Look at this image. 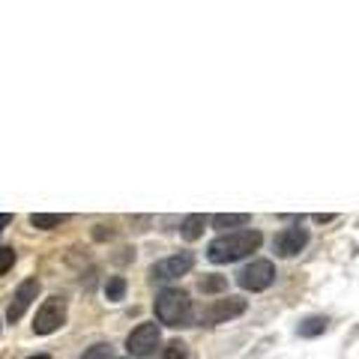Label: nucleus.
I'll list each match as a JSON object with an SVG mask.
<instances>
[{
    "label": "nucleus",
    "mask_w": 359,
    "mask_h": 359,
    "mask_svg": "<svg viewBox=\"0 0 359 359\" xmlns=\"http://www.w3.org/2000/svg\"><path fill=\"white\" fill-rule=\"evenodd\" d=\"M240 224H249L245 212H219V216H212V228H219V231L240 228Z\"/></svg>",
    "instance_id": "nucleus-12"
},
{
    "label": "nucleus",
    "mask_w": 359,
    "mask_h": 359,
    "mask_svg": "<svg viewBox=\"0 0 359 359\" xmlns=\"http://www.w3.org/2000/svg\"><path fill=\"white\" fill-rule=\"evenodd\" d=\"M204 224H207V216H201V212H192V216H186L183 224H180V233H183V240H198L201 233H204Z\"/></svg>",
    "instance_id": "nucleus-10"
},
{
    "label": "nucleus",
    "mask_w": 359,
    "mask_h": 359,
    "mask_svg": "<svg viewBox=\"0 0 359 359\" xmlns=\"http://www.w3.org/2000/svg\"><path fill=\"white\" fill-rule=\"evenodd\" d=\"M123 294H126V278H123V276L108 278V285H105V297H108V302L123 299Z\"/></svg>",
    "instance_id": "nucleus-14"
},
{
    "label": "nucleus",
    "mask_w": 359,
    "mask_h": 359,
    "mask_svg": "<svg viewBox=\"0 0 359 359\" xmlns=\"http://www.w3.org/2000/svg\"><path fill=\"white\" fill-rule=\"evenodd\" d=\"M159 341H162L159 327H156V323H141V327H135V330L129 332L126 351H129V356L144 359V356H153V353H156Z\"/></svg>",
    "instance_id": "nucleus-5"
},
{
    "label": "nucleus",
    "mask_w": 359,
    "mask_h": 359,
    "mask_svg": "<svg viewBox=\"0 0 359 359\" xmlns=\"http://www.w3.org/2000/svg\"><path fill=\"white\" fill-rule=\"evenodd\" d=\"M81 359H111V344H93Z\"/></svg>",
    "instance_id": "nucleus-17"
},
{
    "label": "nucleus",
    "mask_w": 359,
    "mask_h": 359,
    "mask_svg": "<svg viewBox=\"0 0 359 359\" xmlns=\"http://www.w3.org/2000/svg\"><path fill=\"white\" fill-rule=\"evenodd\" d=\"M93 237H96V240H108V237H111V228L105 231V224H99V228L93 231Z\"/></svg>",
    "instance_id": "nucleus-19"
},
{
    "label": "nucleus",
    "mask_w": 359,
    "mask_h": 359,
    "mask_svg": "<svg viewBox=\"0 0 359 359\" xmlns=\"http://www.w3.org/2000/svg\"><path fill=\"white\" fill-rule=\"evenodd\" d=\"M327 318H320V314H314V318H306V320H302L299 323V327H297V332L302 335V339H314V335H320L323 330H327Z\"/></svg>",
    "instance_id": "nucleus-13"
},
{
    "label": "nucleus",
    "mask_w": 359,
    "mask_h": 359,
    "mask_svg": "<svg viewBox=\"0 0 359 359\" xmlns=\"http://www.w3.org/2000/svg\"><path fill=\"white\" fill-rule=\"evenodd\" d=\"M261 233L257 231H231V233H219L216 240L210 243V249H207V257L212 264H233V261H240V257L245 255H252L261 249Z\"/></svg>",
    "instance_id": "nucleus-1"
},
{
    "label": "nucleus",
    "mask_w": 359,
    "mask_h": 359,
    "mask_svg": "<svg viewBox=\"0 0 359 359\" xmlns=\"http://www.w3.org/2000/svg\"><path fill=\"white\" fill-rule=\"evenodd\" d=\"M63 323H66V299L51 297V299L42 302L36 318H33V332L36 335H51V332H57Z\"/></svg>",
    "instance_id": "nucleus-3"
},
{
    "label": "nucleus",
    "mask_w": 359,
    "mask_h": 359,
    "mask_svg": "<svg viewBox=\"0 0 359 359\" xmlns=\"http://www.w3.org/2000/svg\"><path fill=\"white\" fill-rule=\"evenodd\" d=\"M63 222H69V216H66V212H33V216H30L33 228H42V231L60 228Z\"/></svg>",
    "instance_id": "nucleus-11"
},
{
    "label": "nucleus",
    "mask_w": 359,
    "mask_h": 359,
    "mask_svg": "<svg viewBox=\"0 0 359 359\" xmlns=\"http://www.w3.org/2000/svg\"><path fill=\"white\" fill-rule=\"evenodd\" d=\"M201 290H204V294H219V290H228V278H224V276H207L204 282H201Z\"/></svg>",
    "instance_id": "nucleus-15"
},
{
    "label": "nucleus",
    "mask_w": 359,
    "mask_h": 359,
    "mask_svg": "<svg viewBox=\"0 0 359 359\" xmlns=\"http://www.w3.org/2000/svg\"><path fill=\"white\" fill-rule=\"evenodd\" d=\"M36 294H39V282H36V278H27V282H21L18 290H15V297H13V302H9V309H6V320L9 323H18L21 318H25V311L33 306Z\"/></svg>",
    "instance_id": "nucleus-8"
},
{
    "label": "nucleus",
    "mask_w": 359,
    "mask_h": 359,
    "mask_svg": "<svg viewBox=\"0 0 359 359\" xmlns=\"http://www.w3.org/2000/svg\"><path fill=\"white\" fill-rule=\"evenodd\" d=\"M156 318L168 327H192L195 320V309H192V299H189L186 290L180 287H165L159 297H156Z\"/></svg>",
    "instance_id": "nucleus-2"
},
{
    "label": "nucleus",
    "mask_w": 359,
    "mask_h": 359,
    "mask_svg": "<svg viewBox=\"0 0 359 359\" xmlns=\"http://www.w3.org/2000/svg\"><path fill=\"white\" fill-rule=\"evenodd\" d=\"M15 264V252L13 249H0V276H6Z\"/></svg>",
    "instance_id": "nucleus-18"
},
{
    "label": "nucleus",
    "mask_w": 359,
    "mask_h": 359,
    "mask_svg": "<svg viewBox=\"0 0 359 359\" xmlns=\"http://www.w3.org/2000/svg\"><path fill=\"white\" fill-rule=\"evenodd\" d=\"M192 264H195V257L189 255V252H183V255H171V257H165V261L153 264V269H150V278H153V282H159V285H165V282H174V278L186 276L189 269H192Z\"/></svg>",
    "instance_id": "nucleus-7"
},
{
    "label": "nucleus",
    "mask_w": 359,
    "mask_h": 359,
    "mask_svg": "<svg viewBox=\"0 0 359 359\" xmlns=\"http://www.w3.org/2000/svg\"><path fill=\"white\" fill-rule=\"evenodd\" d=\"M309 245V231L306 228H285L282 233L276 237V255H282V257H294L299 255L302 249Z\"/></svg>",
    "instance_id": "nucleus-9"
},
{
    "label": "nucleus",
    "mask_w": 359,
    "mask_h": 359,
    "mask_svg": "<svg viewBox=\"0 0 359 359\" xmlns=\"http://www.w3.org/2000/svg\"><path fill=\"white\" fill-rule=\"evenodd\" d=\"M335 216H330V212H327V216H323V212H318V216H314V222H332Z\"/></svg>",
    "instance_id": "nucleus-21"
},
{
    "label": "nucleus",
    "mask_w": 359,
    "mask_h": 359,
    "mask_svg": "<svg viewBox=\"0 0 359 359\" xmlns=\"http://www.w3.org/2000/svg\"><path fill=\"white\" fill-rule=\"evenodd\" d=\"M189 351H186V344L183 341H171V344H165V351L159 353V359H186Z\"/></svg>",
    "instance_id": "nucleus-16"
},
{
    "label": "nucleus",
    "mask_w": 359,
    "mask_h": 359,
    "mask_svg": "<svg viewBox=\"0 0 359 359\" xmlns=\"http://www.w3.org/2000/svg\"><path fill=\"white\" fill-rule=\"evenodd\" d=\"M30 359H51V356H45V353H39V356H30Z\"/></svg>",
    "instance_id": "nucleus-22"
},
{
    "label": "nucleus",
    "mask_w": 359,
    "mask_h": 359,
    "mask_svg": "<svg viewBox=\"0 0 359 359\" xmlns=\"http://www.w3.org/2000/svg\"><path fill=\"white\" fill-rule=\"evenodd\" d=\"M240 287H245V290H266L269 285L276 282V266L269 264V261H252L249 266H243L240 269Z\"/></svg>",
    "instance_id": "nucleus-6"
},
{
    "label": "nucleus",
    "mask_w": 359,
    "mask_h": 359,
    "mask_svg": "<svg viewBox=\"0 0 359 359\" xmlns=\"http://www.w3.org/2000/svg\"><path fill=\"white\" fill-rule=\"evenodd\" d=\"M9 222H13V216H9V212H0V233H4V228Z\"/></svg>",
    "instance_id": "nucleus-20"
},
{
    "label": "nucleus",
    "mask_w": 359,
    "mask_h": 359,
    "mask_svg": "<svg viewBox=\"0 0 359 359\" xmlns=\"http://www.w3.org/2000/svg\"><path fill=\"white\" fill-rule=\"evenodd\" d=\"M245 311V299L240 297H224V299H212L210 306L201 311V323L204 327H219V323H228L233 318H240V314Z\"/></svg>",
    "instance_id": "nucleus-4"
}]
</instances>
